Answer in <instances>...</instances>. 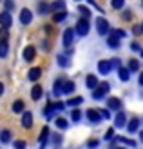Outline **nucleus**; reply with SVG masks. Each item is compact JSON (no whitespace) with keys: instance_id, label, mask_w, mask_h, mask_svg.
<instances>
[{"instance_id":"4c0bfd02","label":"nucleus","mask_w":143,"mask_h":149,"mask_svg":"<svg viewBox=\"0 0 143 149\" xmlns=\"http://www.w3.org/2000/svg\"><path fill=\"white\" fill-rule=\"evenodd\" d=\"M4 6H6V11H11L15 7V2L13 0H4Z\"/></svg>"},{"instance_id":"4468645a","label":"nucleus","mask_w":143,"mask_h":149,"mask_svg":"<svg viewBox=\"0 0 143 149\" xmlns=\"http://www.w3.org/2000/svg\"><path fill=\"white\" fill-rule=\"evenodd\" d=\"M22 125H24L26 129H29L33 125V115L29 113V111H26V113L22 115Z\"/></svg>"},{"instance_id":"c03bdc74","label":"nucleus","mask_w":143,"mask_h":149,"mask_svg":"<svg viewBox=\"0 0 143 149\" xmlns=\"http://www.w3.org/2000/svg\"><path fill=\"white\" fill-rule=\"evenodd\" d=\"M112 33H114V35H116V36H120V38H123V36H125V35H127V33H125V31H122V29H112Z\"/></svg>"},{"instance_id":"ddd939ff","label":"nucleus","mask_w":143,"mask_h":149,"mask_svg":"<svg viewBox=\"0 0 143 149\" xmlns=\"http://www.w3.org/2000/svg\"><path fill=\"white\" fill-rule=\"evenodd\" d=\"M85 84H87V89H96L98 86H100V82H98V78L94 77V74H87Z\"/></svg>"},{"instance_id":"423d86ee","label":"nucleus","mask_w":143,"mask_h":149,"mask_svg":"<svg viewBox=\"0 0 143 149\" xmlns=\"http://www.w3.org/2000/svg\"><path fill=\"white\" fill-rule=\"evenodd\" d=\"M31 22H33V13H31V9H27V7H24V9L20 11V24L29 26Z\"/></svg>"},{"instance_id":"2eb2a0df","label":"nucleus","mask_w":143,"mask_h":149,"mask_svg":"<svg viewBox=\"0 0 143 149\" xmlns=\"http://www.w3.org/2000/svg\"><path fill=\"white\" fill-rule=\"evenodd\" d=\"M125 122H127L125 113H123V111H118V115L114 116V125H116V127H123Z\"/></svg>"},{"instance_id":"6e6d98bb","label":"nucleus","mask_w":143,"mask_h":149,"mask_svg":"<svg viewBox=\"0 0 143 149\" xmlns=\"http://www.w3.org/2000/svg\"><path fill=\"white\" fill-rule=\"evenodd\" d=\"M141 29H143V24H141Z\"/></svg>"},{"instance_id":"4d7b16f0","label":"nucleus","mask_w":143,"mask_h":149,"mask_svg":"<svg viewBox=\"0 0 143 149\" xmlns=\"http://www.w3.org/2000/svg\"><path fill=\"white\" fill-rule=\"evenodd\" d=\"M78 2H80V0H78Z\"/></svg>"},{"instance_id":"a19ab883","label":"nucleus","mask_w":143,"mask_h":149,"mask_svg":"<svg viewBox=\"0 0 143 149\" xmlns=\"http://www.w3.org/2000/svg\"><path fill=\"white\" fill-rule=\"evenodd\" d=\"M132 17H134V15H132L131 9H125L123 11V20H132Z\"/></svg>"},{"instance_id":"cd10ccee","label":"nucleus","mask_w":143,"mask_h":149,"mask_svg":"<svg viewBox=\"0 0 143 149\" xmlns=\"http://www.w3.org/2000/svg\"><path fill=\"white\" fill-rule=\"evenodd\" d=\"M129 69H131V73L140 71V62L136 60V58H131V60H129Z\"/></svg>"},{"instance_id":"09e8293b","label":"nucleus","mask_w":143,"mask_h":149,"mask_svg":"<svg viewBox=\"0 0 143 149\" xmlns=\"http://www.w3.org/2000/svg\"><path fill=\"white\" fill-rule=\"evenodd\" d=\"M138 84H140V86H141V87H143V73H141V74H140V78H138Z\"/></svg>"},{"instance_id":"79ce46f5","label":"nucleus","mask_w":143,"mask_h":149,"mask_svg":"<svg viewBox=\"0 0 143 149\" xmlns=\"http://www.w3.org/2000/svg\"><path fill=\"white\" fill-rule=\"evenodd\" d=\"M0 40H7V29L0 27Z\"/></svg>"},{"instance_id":"49530a36","label":"nucleus","mask_w":143,"mask_h":149,"mask_svg":"<svg viewBox=\"0 0 143 149\" xmlns=\"http://www.w3.org/2000/svg\"><path fill=\"white\" fill-rule=\"evenodd\" d=\"M112 136H114V129H109L105 133V140H112Z\"/></svg>"},{"instance_id":"7ed1b4c3","label":"nucleus","mask_w":143,"mask_h":149,"mask_svg":"<svg viewBox=\"0 0 143 149\" xmlns=\"http://www.w3.org/2000/svg\"><path fill=\"white\" fill-rule=\"evenodd\" d=\"M64 104L62 102H56V104H49V106L44 109V116H47V118H53L55 116V113L56 111H64Z\"/></svg>"},{"instance_id":"ea45409f","label":"nucleus","mask_w":143,"mask_h":149,"mask_svg":"<svg viewBox=\"0 0 143 149\" xmlns=\"http://www.w3.org/2000/svg\"><path fill=\"white\" fill-rule=\"evenodd\" d=\"M13 146H15V149H26V142H24V140H17Z\"/></svg>"},{"instance_id":"a18cd8bd","label":"nucleus","mask_w":143,"mask_h":149,"mask_svg":"<svg viewBox=\"0 0 143 149\" xmlns=\"http://www.w3.org/2000/svg\"><path fill=\"white\" fill-rule=\"evenodd\" d=\"M111 62H112V68H118V69L122 68V60H120V58H114V60H111Z\"/></svg>"},{"instance_id":"a878e982","label":"nucleus","mask_w":143,"mask_h":149,"mask_svg":"<svg viewBox=\"0 0 143 149\" xmlns=\"http://www.w3.org/2000/svg\"><path fill=\"white\" fill-rule=\"evenodd\" d=\"M38 13H40V15H47V13H51V6L46 4V2H40V4H38Z\"/></svg>"},{"instance_id":"9d476101","label":"nucleus","mask_w":143,"mask_h":149,"mask_svg":"<svg viewBox=\"0 0 143 149\" xmlns=\"http://www.w3.org/2000/svg\"><path fill=\"white\" fill-rule=\"evenodd\" d=\"M85 116H87L91 122H94V124H96V122H100L102 118H103V116H102V113H100V111H96V109H87Z\"/></svg>"},{"instance_id":"39448f33","label":"nucleus","mask_w":143,"mask_h":149,"mask_svg":"<svg viewBox=\"0 0 143 149\" xmlns=\"http://www.w3.org/2000/svg\"><path fill=\"white\" fill-rule=\"evenodd\" d=\"M74 33H76V29H73V27H67L65 31H64L62 42H64V46H65V47H71L73 44H74Z\"/></svg>"},{"instance_id":"0eeeda50","label":"nucleus","mask_w":143,"mask_h":149,"mask_svg":"<svg viewBox=\"0 0 143 149\" xmlns=\"http://www.w3.org/2000/svg\"><path fill=\"white\" fill-rule=\"evenodd\" d=\"M0 26L6 27V29H9L13 26V18H11L9 11H2V13H0Z\"/></svg>"},{"instance_id":"bb28decb","label":"nucleus","mask_w":143,"mask_h":149,"mask_svg":"<svg viewBox=\"0 0 143 149\" xmlns=\"http://www.w3.org/2000/svg\"><path fill=\"white\" fill-rule=\"evenodd\" d=\"M82 102H84V96H74V98L67 100V106H71V107H76V106H80Z\"/></svg>"},{"instance_id":"5701e85b","label":"nucleus","mask_w":143,"mask_h":149,"mask_svg":"<svg viewBox=\"0 0 143 149\" xmlns=\"http://www.w3.org/2000/svg\"><path fill=\"white\" fill-rule=\"evenodd\" d=\"M9 53V44L7 40H0V58H6Z\"/></svg>"},{"instance_id":"603ef678","label":"nucleus","mask_w":143,"mask_h":149,"mask_svg":"<svg viewBox=\"0 0 143 149\" xmlns=\"http://www.w3.org/2000/svg\"><path fill=\"white\" fill-rule=\"evenodd\" d=\"M116 149H123V147H116Z\"/></svg>"},{"instance_id":"b1692460","label":"nucleus","mask_w":143,"mask_h":149,"mask_svg":"<svg viewBox=\"0 0 143 149\" xmlns=\"http://www.w3.org/2000/svg\"><path fill=\"white\" fill-rule=\"evenodd\" d=\"M62 9H65V2H64V0H56V2L51 4V11L53 13H58V11H62Z\"/></svg>"},{"instance_id":"dca6fc26","label":"nucleus","mask_w":143,"mask_h":149,"mask_svg":"<svg viewBox=\"0 0 143 149\" xmlns=\"http://www.w3.org/2000/svg\"><path fill=\"white\" fill-rule=\"evenodd\" d=\"M107 44H109V47H112V49H118V47H120V36H116L114 33L111 31V36L107 38Z\"/></svg>"},{"instance_id":"f8f14e48","label":"nucleus","mask_w":143,"mask_h":149,"mask_svg":"<svg viewBox=\"0 0 143 149\" xmlns=\"http://www.w3.org/2000/svg\"><path fill=\"white\" fill-rule=\"evenodd\" d=\"M138 129H140V118L138 116H132L131 122L127 124V131H129V133H136Z\"/></svg>"},{"instance_id":"c9c22d12","label":"nucleus","mask_w":143,"mask_h":149,"mask_svg":"<svg viewBox=\"0 0 143 149\" xmlns=\"http://www.w3.org/2000/svg\"><path fill=\"white\" fill-rule=\"evenodd\" d=\"M116 142H123V144H127V146H136V142H134V140H131V138H125V136H118L116 138Z\"/></svg>"},{"instance_id":"6ab92c4d","label":"nucleus","mask_w":143,"mask_h":149,"mask_svg":"<svg viewBox=\"0 0 143 149\" xmlns=\"http://www.w3.org/2000/svg\"><path fill=\"white\" fill-rule=\"evenodd\" d=\"M42 95H44V89H42V86H33V91H31V98L33 100H40L42 98Z\"/></svg>"},{"instance_id":"37998d69","label":"nucleus","mask_w":143,"mask_h":149,"mask_svg":"<svg viewBox=\"0 0 143 149\" xmlns=\"http://www.w3.org/2000/svg\"><path fill=\"white\" fill-rule=\"evenodd\" d=\"M53 144H62V135H53Z\"/></svg>"},{"instance_id":"8fccbe9b","label":"nucleus","mask_w":143,"mask_h":149,"mask_svg":"<svg viewBox=\"0 0 143 149\" xmlns=\"http://www.w3.org/2000/svg\"><path fill=\"white\" fill-rule=\"evenodd\" d=\"M2 93H4V84L0 82V96H2Z\"/></svg>"},{"instance_id":"4be33fe9","label":"nucleus","mask_w":143,"mask_h":149,"mask_svg":"<svg viewBox=\"0 0 143 149\" xmlns=\"http://www.w3.org/2000/svg\"><path fill=\"white\" fill-rule=\"evenodd\" d=\"M74 89H76V84H74L73 80H65V82H64V93H65V95H71Z\"/></svg>"},{"instance_id":"473e14b6","label":"nucleus","mask_w":143,"mask_h":149,"mask_svg":"<svg viewBox=\"0 0 143 149\" xmlns=\"http://www.w3.org/2000/svg\"><path fill=\"white\" fill-rule=\"evenodd\" d=\"M55 124H56V127H58V129H67V120H65V118H62V116L56 118Z\"/></svg>"},{"instance_id":"2f4dec72","label":"nucleus","mask_w":143,"mask_h":149,"mask_svg":"<svg viewBox=\"0 0 143 149\" xmlns=\"http://www.w3.org/2000/svg\"><path fill=\"white\" fill-rule=\"evenodd\" d=\"M111 6H112V9H123L125 0H111Z\"/></svg>"},{"instance_id":"20e7f679","label":"nucleus","mask_w":143,"mask_h":149,"mask_svg":"<svg viewBox=\"0 0 143 149\" xmlns=\"http://www.w3.org/2000/svg\"><path fill=\"white\" fill-rule=\"evenodd\" d=\"M96 27H98V33L100 35H107V33H111L112 29H111V24L107 20H105L103 17H98L96 18Z\"/></svg>"},{"instance_id":"9b49d317","label":"nucleus","mask_w":143,"mask_h":149,"mask_svg":"<svg viewBox=\"0 0 143 149\" xmlns=\"http://www.w3.org/2000/svg\"><path fill=\"white\" fill-rule=\"evenodd\" d=\"M107 106L112 111H120V109H122V100L116 98V96H111V98H107Z\"/></svg>"},{"instance_id":"aec40b11","label":"nucleus","mask_w":143,"mask_h":149,"mask_svg":"<svg viewBox=\"0 0 143 149\" xmlns=\"http://www.w3.org/2000/svg\"><path fill=\"white\" fill-rule=\"evenodd\" d=\"M27 77H29V80H31V82H36V80L42 77V69L40 68H31V71H29Z\"/></svg>"},{"instance_id":"c85d7f7f","label":"nucleus","mask_w":143,"mask_h":149,"mask_svg":"<svg viewBox=\"0 0 143 149\" xmlns=\"http://www.w3.org/2000/svg\"><path fill=\"white\" fill-rule=\"evenodd\" d=\"M0 140H2V144H7L11 140V131H7V129H4L2 133H0Z\"/></svg>"},{"instance_id":"393cba45","label":"nucleus","mask_w":143,"mask_h":149,"mask_svg":"<svg viewBox=\"0 0 143 149\" xmlns=\"http://www.w3.org/2000/svg\"><path fill=\"white\" fill-rule=\"evenodd\" d=\"M47 138H49V127L46 125V127L42 129L40 136H38V142H40V144H47Z\"/></svg>"},{"instance_id":"58836bf2","label":"nucleus","mask_w":143,"mask_h":149,"mask_svg":"<svg viewBox=\"0 0 143 149\" xmlns=\"http://www.w3.org/2000/svg\"><path fill=\"white\" fill-rule=\"evenodd\" d=\"M100 113H102V116L105 118V120H109V118L112 116V115H111V109H109V107H107V109H102Z\"/></svg>"},{"instance_id":"f704fd0d","label":"nucleus","mask_w":143,"mask_h":149,"mask_svg":"<svg viewBox=\"0 0 143 149\" xmlns=\"http://www.w3.org/2000/svg\"><path fill=\"white\" fill-rule=\"evenodd\" d=\"M80 118H82V111L73 109V111H71V120H73V122H80Z\"/></svg>"},{"instance_id":"a211bd4d","label":"nucleus","mask_w":143,"mask_h":149,"mask_svg":"<svg viewBox=\"0 0 143 149\" xmlns=\"http://www.w3.org/2000/svg\"><path fill=\"white\" fill-rule=\"evenodd\" d=\"M118 77H120L122 82H127V80L131 78V69L129 68H120L118 69Z\"/></svg>"},{"instance_id":"864d4df0","label":"nucleus","mask_w":143,"mask_h":149,"mask_svg":"<svg viewBox=\"0 0 143 149\" xmlns=\"http://www.w3.org/2000/svg\"><path fill=\"white\" fill-rule=\"evenodd\" d=\"M141 56H143V51H141Z\"/></svg>"},{"instance_id":"3c124183","label":"nucleus","mask_w":143,"mask_h":149,"mask_svg":"<svg viewBox=\"0 0 143 149\" xmlns=\"http://www.w3.org/2000/svg\"><path fill=\"white\" fill-rule=\"evenodd\" d=\"M140 140H141V142H143V131L140 133Z\"/></svg>"},{"instance_id":"c756f323","label":"nucleus","mask_w":143,"mask_h":149,"mask_svg":"<svg viewBox=\"0 0 143 149\" xmlns=\"http://www.w3.org/2000/svg\"><path fill=\"white\" fill-rule=\"evenodd\" d=\"M78 13H82V15H84V18H91V9H89V7H85V6H80L78 7Z\"/></svg>"},{"instance_id":"f03ea898","label":"nucleus","mask_w":143,"mask_h":149,"mask_svg":"<svg viewBox=\"0 0 143 149\" xmlns=\"http://www.w3.org/2000/svg\"><path fill=\"white\" fill-rule=\"evenodd\" d=\"M76 35L80 36H87L89 35V29H91V24H89V18H80L76 22Z\"/></svg>"},{"instance_id":"7c9ffc66","label":"nucleus","mask_w":143,"mask_h":149,"mask_svg":"<svg viewBox=\"0 0 143 149\" xmlns=\"http://www.w3.org/2000/svg\"><path fill=\"white\" fill-rule=\"evenodd\" d=\"M67 18V11L65 9H62V11H58L56 15H55V22H64Z\"/></svg>"},{"instance_id":"f257e3e1","label":"nucleus","mask_w":143,"mask_h":149,"mask_svg":"<svg viewBox=\"0 0 143 149\" xmlns=\"http://www.w3.org/2000/svg\"><path fill=\"white\" fill-rule=\"evenodd\" d=\"M109 91H111V84L109 82H103V84H100L96 89H93V98L94 100H102L103 96H107Z\"/></svg>"},{"instance_id":"5fc2aeb1","label":"nucleus","mask_w":143,"mask_h":149,"mask_svg":"<svg viewBox=\"0 0 143 149\" xmlns=\"http://www.w3.org/2000/svg\"><path fill=\"white\" fill-rule=\"evenodd\" d=\"M141 6H143V0H141Z\"/></svg>"},{"instance_id":"e433bc0d","label":"nucleus","mask_w":143,"mask_h":149,"mask_svg":"<svg viewBox=\"0 0 143 149\" xmlns=\"http://www.w3.org/2000/svg\"><path fill=\"white\" fill-rule=\"evenodd\" d=\"M98 144H100V140H96V138H91L87 142V147H91V149H94V147H98Z\"/></svg>"},{"instance_id":"f3484780","label":"nucleus","mask_w":143,"mask_h":149,"mask_svg":"<svg viewBox=\"0 0 143 149\" xmlns=\"http://www.w3.org/2000/svg\"><path fill=\"white\" fill-rule=\"evenodd\" d=\"M64 78H58L56 82H55V89H53V93H55V96H60L64 93Z\"/></svg>"},{"instance_id":"de8ad7c7","label":"nucleus","mask_w":143,"mask_h":149,"mask_svg":"<svg viewBox=\"0 0 143 149\" xmlns=\"http://www.w3.org/2000/svg\"><path fill=\"white\" fill-rule=\"evenodd\" d=\"M131 51H141V47H140V44H136V42H132V44H131Z\"/></svg>"},{"instance_id":"6e6552de","label":"nucleus","mask_w":143,"mask_h":149,"mask_svg":"<svg viewBox=\"0 0 143 149\" xmlns=\"http://www.w3.org/2000/svg\"><path fill=\"white\" fill-rule=\"evenodd\" d=\"M98 71L102 74H109L112 71V62L111 60H100L98 62Z\"/></svg>"},{"instance_id":"412c9836","label":"nucleus","mask_w":143,"mask_h":149,"mask_svg":"<svg viewBox=\"0 0 143 149\" xmlns=\"http://www.w3.org/2000/svg\"><path fill=\"white\" fill-rule=\"evenodd\" d=\"M56 62H58V65H60V68H69V64H71V58H69V55H60V56L56 58Z\"/></svg>"},{"instance_id":"72a5a7b5","label":"nucleus","mask_w":143,"mask_h":149,"mask_svg":"<svg viewBox=\"0 0 143 149\" xmlns=\"http://www.w3.org/2000/svg\"><path fill=\"white\" fill-rule=\"evenodd\" d=\"M13 111H15V113H22V111H24V102L17 100V102L13 104Z\"/></svg>"},{"instance_id":"1a4fd4ad","label":"nucleus","mask_w":143,"mask_h":149,"mask_svg":"<svg viewBox=\"0 0 143 149\" xmlns=\"http://www.w3.org/2000/svg\"><path fill=\"white\" fill-rule=\"evenodd\" d=\"M35 58H36V49L33 46L24 47V60L26 62H31V60H35Z\"/></svg>"}]
</instances>
